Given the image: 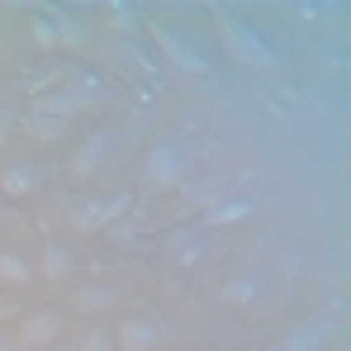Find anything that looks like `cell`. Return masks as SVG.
<instances>
[{"mask_svg": "<svg viewBox=\"0 0 351 351\" xmlns=\"http://www.w3.org/2000/svg\"><path fill=\"white\" fill-rule=\"evenodd\" d=\"M128 209H133V195H128V190H123V195H110V199L71 195V199L62 204V214H66V223H71L76 233H110Z\"/></svg>", "mask_w": 351, "mask_h": 351, "instance_id": "cell-1", "label": "cell"}, {"mask_svg": "<svg viewBox=\"0 0 351 351\" xmlns=\"http://www.w3.org/2000/svg\"><path fill=\"white\" fill-rule=\"evenodd\" d=\"M223 43L233 48L237 62H247V66H256V71H266V66H276V53L256 38V29H247L242 19H223Z\"/></svg>", "mask_w": 351, "mask_h": 351, "instance_id": "cell-2", "label": "cell"}, {"mask_svg": "<svg viewBox=\"0 0 351 351\" xmlns=\"http://www.w3.org/2000/svg\"><path fill=\"white\" fill-rule=\"evenodd\" d=\"M62 328H66V318H62L58 308H38V313H29L24 323H19V351H48L53 342L62 337Z\"/></svg>", "mask_w": 351, "mask_h": 351, "instance_id": "cell-3", "label": "cell"}, {"mask_svg": "<svg viewBox=\"0 0 351 351\" xmlns=\"http://www.w3.org/2000/svg\"><path fill=\"white\" fill-rule=\"evenodd\" d=\"M86 100H90V86L86 81H76V86H58V90H43L38 100H34V110L29 114H48V119H66L71 114H81L86 110Z\"/></svg>", "mask_w": 351, "mask_h": 351, "instance_id": "cell-4", "label": "cell"}, {"mask_svg": "<svg viewBox=\"0 0 351 351\" xmlns=\"http://www.w3.org/2000/svg\"><path fill=\"white\" fill-rule=\"evenodd\" d=\"M162 337H167V328H162L157 318H147V313H133V318H123V323L114 328V347L119 351H157Z\"/></svg>", "mask_w": 351, "mask_h": 351, "instance_id": "cell-5", "label": "cell"}, {"mask_svg": "<svg viewBox=\"0 0 351 351\" xmlns=\"http://www.w3.org/2000/svg\"><path fill=\"white\" fill-rule=\"evenodd\" d=\"M167 252H171V261L180 266V271L199 266V261L209 256V228H199V223H185V228L167 233Z\"/></svg>", "mask_w": 351, "mask_h": 351, "instance_id": "cell-6", "label": "cell"}, {"mask_svg": "<svg viewBox=\"0 0 351 351\" xmlns=\"http://www.w3.org/2000/svg\"><path fill=\"white\" fill-rule=\"evenodd\" d=\"M143 176H147L152 185H180V180H185V157H180V147H176V143H157V147H147V157H143Z\"/></svg>", "mask_w": 351, "mask_h": 351, "instance_id": "cell-7", "label": "cell"}, {"mask_svg": "<svg viewBox=\"0 0 351 351\" xmlns=\"http://www.w3.org/2000/svg\"><path fill=\"white\" fill-rule=\"evenodd\" d=\"M332 328H337V318H332V313H313V318L294 323L290 332H285V342H280L276 351H318L328 337H332Z\"/></svg>", "mask_w": 351, "mask_h": 351, "instance_id": "cell-8", "label": "cell"}, {"mask_svg": "<svg viewBox=\"0 0 351 351\" xmlns=\"http://www.w3.org/2000/svg\"><path fill=\"white\" fill-rule=\"evenodd\" d=\"M110 147H114V138L100 128V133H90L81 147H76V157H71V176L76 180H90V176L105 167V157H110Z\"/></svg>", "mask_w": 351, "mask_h": 351, "instance_id": "cell-9", "label": "cell"}, {"mask_svg": "<svg viewBox=\"0 0 351 351\" xmlns=\"http://www.w3.org/2000/svg\"><path fill=\"white\" fill-rule=\"evenodd\" d=\"M38 180H43L38 167H29V162H10V167L0 171V190H5L10 199H24V195L38 190Z\"/></svg>", "mask_w": 351, "mask_h": 351, "instance_id": "cell-10", "label": "cell"}, {"mask_svg": "<svg viewBox=\"0 0 351 351\" xmlns=\"http://www.w3.org/2000/svg\"><path fill=\"white\" fill-rule=\"evenodd\" d=\"M38 271H43L48 280H66V276L76 271V252H71L66 242H48V247L38 252Z\"/></svg>", "mask_w": 351, "mask_h": 351, "instance_id": "cell-11", "label": "cell"}, {"mask_svg": "<svg viewBox=\"0 0 351 351\" xmlns=\"http://www.w3.org/2000/svg\"><path fill=\"white\" fill-rule=\"evenodd\" d=\"M157 43L167 48V58H171L176 66H180V71H204V58H199V53H195L190 43H180L171 29H157Z\"/></svg>", "mask_w": 351, "mask_h": 351, "instance_id": "cell-12", "label": "cell"}, {"mask_svg": "<svg viewBox=\"0 0 351 351\" xmlns=\"http://www.w3.org/2000/svg\"><path fill=\"white\" fill-rule=\"evenodd\" d=\"M219 299L233 304V308L256 304V299H261V276H237V280H228V285H219Z\"/></svg>", "mask_w": 351, "mask_h": 351, "instance_id": "cell-13", "label": "cell"}, {"mask_svg": "<svg viewBox=\"0 0 351 351\" xmlns=\"http://www.w3.org/2000/svg\"><path fill=\"white\" fill-rule=\"evenodd\" d=\"M114 304H119L114 285H86V290H76V308H81V313H105V308H114Z\"/></svg>", "mask_w": 351, "mask_h": 351, "instance_id": "cell-14", "label": "cell"}, {"mask_svg": "<svg viewBox=\"0 0 351 351\" xmlns=\"http://www.w3.org/2000/svg\"><path fill=\"white\" fill-rule=\"evenodd\" d=\"M34 271H38V266H34L29 256H19V252H0V280H5V285H29Z\"/></svg>", "mask_w": 351, "mask_h": 351, "instance_id": "cell-15", "label": "cell"}, {"mask_svg": "<svg viewBox=\"0 0 351 351\" xmlns=\"http://www.w3.org/2000/svg\"><path fill=\"white\" fill-rule=\"evenodd\" d=\"M24 133H29L34 143H62V138H66V123H62V119H48V114H29L24 119Z\"/></svg>", "mask_w": 351, "mask_h": 351, "instance_id": "cell-16", "label": "cell"}, {"mask_svg": "<svg viewBox=\"0 0 351 351\" xmlns=\"http://www.w3.org/2000/svg\"><path fill=\"white\" fill-rule=\"evenodd\" d=\"M252 209H256L252 199H233V204H214V209L204 214V223H199V228H209V223H237V219H247Z\"/></svg>", "mask_w": 351, "mask_h": 351, "instance_id": "cell-17", "label": "cell"}, {"mask_svg": "<svg viewBox=\"0 0 351 351\" xmlns=\"http://www.w3.org/2000/svg\"><path fill=\"white\" fill-rule=\"evenodd\" d=\"M53 24H58V48H81V43H86L81 19H71V14H53Z\"/></svg>", "mask_w": 351, "mask_h": 351, "instance_id": "cell-18", "label": "cell"}, {"mask_svg": "<svg viewBox=\"0 0 351 351\" xmlns=\"http://www.w3.org/2000/svg\"><path fill=\"white\" fill-rule=\"evenodd\" d=\"M29 34H34L38 48H58V24H53V14H34V19H29Z\"/></svg>", "mask_w": 351, "mask_h": 351, "instance_id": "cell-19", "label": "cell"}, {"mask_svg": "<svg viewBox=\"0 0 351 351\" xmlns=\"http://www.w3.org/2000/svg\"><path fill=\"white\" fill-rule=\"evenodd\" d=\"M81 351H119V347H114V332H105V328H90V332L81 337Z\"/></svg>", "mask_w": 351, "mask_h": 351, "instance_id": "cell-20", "label": "cell"}, {"mask_svg": "<svg viewBox=\"0 0 351 351\" xmlns=\"http://www.w3.org/2000/svg\"><path fill=\"white\" fill-rule=\"evenodd\" d=\"M10 133H14V119H10V110H0V143H5Z\"/></svg>", "mask_w": 351, "mask_h": 351, "instance_id": "cell-21", "label": "cell"}, {"mask_svg": "<svg viewBox=\"0 0 351 351\" xmlns=\"http://www.w3.org/2000/svg\"><path fill=\"white\" fill-rule=\"evenodd\" d=\"M0 351H19V347H14V342H10V337H0Z\"/></svg>", "mask_w": 351, "mask_h": 351, "instance_id": "cell-22", "label": "cell"}, {"mask_svg": "<svg viewBox=\"0 0 351 351\" xmlns=\"http://www.w3.org/2000/svg\"><path fill=\"white\" fill-rule=\"evenodd\" d=\"M0 318H10V299H0Z\"/></svg>", "mask_w": 351, "mask_h": 351, "instance_id": "cell-23", "label": "cell"}, {"mask_svg": "<svg viewBox=\"0 0 351 351\" xmlns=\"http://www.w3.org/2000/svg\"><path fill=\"white\" fill-rule=\"evenodd\" d=\"M0 223H5V204H0Z\"/></svg>", "mask_w": 351, "mask_h": 351, "instance_id": "cell-24", "label": "cell"}]
</instances>
